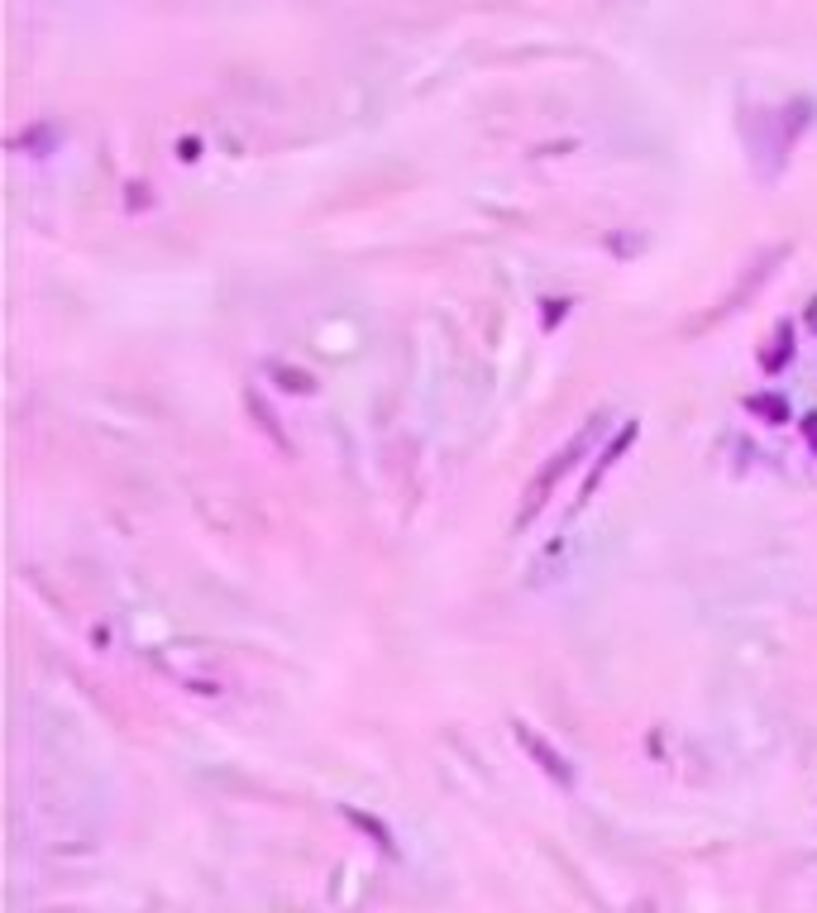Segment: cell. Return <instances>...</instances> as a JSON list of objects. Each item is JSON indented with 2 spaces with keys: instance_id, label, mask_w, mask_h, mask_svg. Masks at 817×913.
I'll return each instance as SVG.
<instances>
[{
  "instance_id": "277c9868",
  "label": "cell",
  "mask_w": 817,
  "mask_h": 913,
  "mask_svg": "<svg viewBox=\"0 0 817 913\" xmlns=\"http://www.w3.org/2000/svg\"><path fill=\"white\" fill-rule=\"evenodd\" d=\"M344 818H349L354 827H364V832H368V837H373V842H378L383 851H397V847H392V832H387V827L378 823V818H368L364 808H344Z\"/></svg>"
},
{
  "instance_id": "5b68a950",
  "label": "cell",
  "mask_w": 817,
  "mask_h": 913,
  "mask_svg": "<svg viewBox=\"0 0 817 913\" xmlns=\"http://www.w3.org/2000/svg\"><path fill=\"white\" fill-rule=\"evenodd\" d=\"M746 407H751L755 416H770V421H789V402H784L779 392H755Z\"/></svg>"
},
{
  "instance_id": "7a4b0ae2",
  "label": "cell",
  "mask_w": 817,
  "mask_h": 913,
  "mask_svg": "<svg viewBox=\"0 0 817 913\" xmlns=\"http://www.w3.org/2000/svg\"><path fill=\"white\" fill-rule=\"evenodd\" d=\"M516 737H521V746H526V751H531V756L540 761V770H545L550 780H555V784H574V770H569V761L559 756L550 741H545V737H531V727H516Z\"/></svg>"
},
{
  "instance_id": "8992f818",
  "label": "cell",
  "mask_w": 817,
  "mask_h": 913,
  "mask_svg": "<svg viewBox=\"0 0 817 913\" xmlns=\"http://www.w3.org/2000/svg\"><path fill=\"white\" fill-rule=\"evenodd\" d=\"M798 426H803V445H808V450L817 455V412H808L803 421H798Z\"/></svg>"
},
{
  "instance_id": "3957f363",
  "label": "cell",
  "mask_w": 817,
  "mask_h": 913,
  "mask_svg": "<svg viewBox=\"0 0 817 913\" xmlns=\"http://www.w3.org/2000/svg\"><path fill=\"white\" fill-rule=\"evenodd\" d=\"M631 440H636V421H626V426H622V435H617V440H612V445H607V450L598 455V469L588 474V483H583V498H579V502H588L593 493H598L602 474H607V469H612V464H617V459H622L626 450H631Z\"/></svg>"
},
{
  "instance_id": "52a82bcc",
  "label": "cell",
  "mask_w": 817,
  "mask_h": 913,
  "mask_svg": "<svg viewBox=\"0 0 817 913\" xmlns=\"http://www.w3.org/2000/svg\"><path fill=\"white\" fill-rule=\"evenodd\" d=\"M808 330L817 335V297H813V306H808Z\"/></svg>"
},
{
  "instance_id": "6da1fadb",
  "label": "cell",
  "mask_w": 817,
  "mask_h": 913,
  "mask_svg": "<svg viewBox=\"0 0 817 913\" xmlns=\"http://www.w3.org/2000/svg\"><path fill=\"white\" fill-rule=\"evenodd\" d=\"M602 421H607V412H598L593 421H583V426H579V435H569V440L559 445V450H555V459H550V464L540 469L536 479H531V488H526V502H521V517H516V522H521V526L531 522V517H536L540 507L550 502V493L559 488V479H564V474H569L574 464H583V455L593 450V440L602 435Z\"/></svg>"
}]
</instances>
